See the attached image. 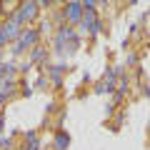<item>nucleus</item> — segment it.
<instances>
[{"mask_svg":"<svg viewBox=\"0 0 150 150\" xmlns=\"http://www.w3.org/2000/svg\"><path fill=\"white\" fill-rule=\"evenodd\" d=\"M23 23H25V20L18 15V10L8 18L5 23H0V48H3V45H8V43H15L18 35L23 33Z\"/></svg>","mask_w":150,"mask_h":150,"instance_id":"obj_1","label":"nucleus"},{"mask_svg":"<svg viewBox=\"0 0 150 150\" xmlns=\"http://www.w3.org/2000/svg\"><path fill=\"white\" fill-rule=\"evenodd\" d=\"M78 45H80V38L75 35L73 28H60L58 33H55V50H58L60 55H70L78 50Z\"/></svg>","mask_w":150,"mask_h":150,"instance_id":"obj_2","label":"nucleus"},{"mask_svg":"<svg viewBox=\"0 0 150 150\" xmlns=\"http://www.w3.org/2000/svg\"><path fill=\"white\" fill-rule=\"evenodd\" d=\"M38 43V30H23L20 35H18V40L13 43V50H15L18 55L23 53V50H28V48H33V45Z\"/></svg>","mask_w":150,"mask_h":150,"instance_id":"obj_3","label":"nucleus"},{"mask_svg":"<svg viewBox=\"0 0 150 150\" xmlns=\"http://www.w3.org/2000/svg\"><path fill=\"white\" fill-rule=\"evenodd\" d=\"M63 15H65V20L68 23H80L83 20V3H68V5L63 8Z\"/></svg>","mask_w":150,"mask_h":150,"instance_id":"obj_4","label":"nucleus"},{"mask_svg":"<svg viewBox=\"0 0 150 150\" xmlns=\"http://www.w3.org/2000/svg\"><path fill=\"white\" fill-rule=\"evenodd\" d=\"M38 10H40V3L28 0V3H23V5L18 8V15H20L23 20H35V18H38Z\"/></svg>","mask_w":150,"mask_h":150,"instance_id":"obj_5","label":"nucleus"},{"mask_svg":"<svg viewBox=\"0 0 150 150\" xmlns=\"http://www.w3.org/2000/svg\"><path fill=\"white\" fill-rule=\"evenodd\" d=\"M15 83H13V80H8V83H3V85H0V103H5L8 100V98H10L13 95V93H15Z\"/></svg>","mask_w":150,"mask_h":150,"instance_id":"obj_6","label":"nucleus"},{"mask_svg":"<svg viewBox=\"0 0 150 150\" xmlns=\"http://www.w3.org/2000/svg\"><path fill=\"white\" fill-rule=\"evenodd\" d=\"M53 143H55V150H65V148L70 145V135L60 130V133H55V140H53Z\"/></svg>","mask_w":150,"mask_h":150,"instance_id":"obj_7","label":"nucleus"},{"mask_svg":"<svg viewBox=\"0 0 150 150\" xmlns=\"http://www.w3.org/2000/svg\"><path fill=\"white\" fill-rule=\"evenodd\" d=\"M25 140H28V148L25 150H40V138H38V133L30 130V133L25 135Z\"/></svg>","mask_w":150,"mask_h":150,"instance_id":"obj_8","label":"nucleus"},{"mask_svg":"<svg viewBox=\"0 0 150 150\" xmlns=\"http://www.w3.org/2000/svg\"><path fill=\"white\" fill-rule=\"evenodd\" d=\"M43 58H45V50H43V48H35V50H33V58H30V63H40Z\"/></svg>","mask_w":150,"mask_h":150,"instance_id":"obj_9","label":"nucleus"},{"mask_svg":"<svg viewBox=\"0 0 150 150\" xmlns=\"http://www.w3.org/2000/svg\"><path fill=\"white\" fill-rule=\"evenodd\" d=\"M60 73H63V65H58V68L50 70V75H53V83H60Z\"/></svg>","mask_w":150,"mask_h":150,"instance_id":"obj_10","label":"nucleus"},{"mask_svg":"<svg viewBox=\"0 0 150 150\" xmlns=\"http://www.w3.org/2000/svg\"><path fill=\"white\" fill-rule=\"evenodd\" d=\"M0 8H3V5H0Z\"/></svg>","mask_w":150,"mask_h":150,"instance_id":"obj_11","label":"nucleus"}]
</instances>
